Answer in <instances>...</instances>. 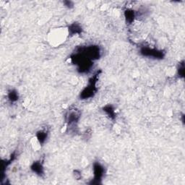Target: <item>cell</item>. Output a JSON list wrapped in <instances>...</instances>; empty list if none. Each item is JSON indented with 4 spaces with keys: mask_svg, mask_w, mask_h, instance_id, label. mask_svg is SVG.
I'll return each instance as SVG.
<instances>
[{
    "mask_svg": "<svg viewBox=\"0 0 185 185\" xmlns=\"http://www.w3.org/2000/svg\"><path fill=\"white\" fill-rule=\"evenodd\" d=\"M140 52L143 56L155 59H162L164 56L162 51H158L155 49L150 48V47H143Z\"/></svg>",
    "mask_w": 185,
    "mask_h": 185,
    "instance_id": "1",
    "label": "cell"
},
{
    "mask_svg": "<svg viewBox=\"0 0 185 185\" xmlns=\"http://www.w3.org/2000/svg\"><path fill=\"white\" fill-rule=\"evenodd\" d=\"M96 88V80L95 78H92L91 80H90L89 85L88 87H86L82 90V92L80 93V96L82 98V99H87V98L92 97L93 96L94 92H95Z\"/></svg>",
    "mask_w": 185,
    "mask_h": 185,
    "instance_id": "2",
    "label": "cell"
},
{
    "mask_svg": "<svg viewBox=\"0 0 185 185\" xmlns=\"http://www.w3.org/2000/svg\"><path fill=\"white\" fill-rule=\"evenodd\" d=\"M104 169L103 167L99 163H95L93 165V174L96 180H101L103 175Z\"/></svg>",
    "mask_w": 185,
    "mask_h": 185,
    "instance_id": "3",
    "label": "cell"
},
{
    "mask_svg": "<svg viewBox=\"0 0 185 185\" xmlns=\"http://www.w3.org/2000/svg\"><path fill=\"white\" fill-rule=\"evenodd\" d=\"M125 16L127 22L129 23H132L134 21V19L135 17V11L131 9H126L125 12Z\"/></svg>",
    "mask_w": 185,
    "mask_h": 185,
    "instance_id": "4",
    "label": "cell"
},
{
    "mask_svg": "<svg viewBox=\"0 0 185 185\" xmlns=\"http://www.w3.org/2000/svg\"><path fill=\"white\" fill-rule=\"evenodd\" d=\"M31 169H32L33 172L36 173L37 174L41 175L43 174L44 168H43L42 164L39 161H36V162L33 163V164L31 166Z\"/></svg>",
    "mask_w": 185,
    "mask_h": 185,
    "instance_id": "5",
    "label": "cell"
},
{
    "mask_svg": "<svg viewBox=\"0 0 185 185\" xmlns=\"http://www.w3.org/2000/svg\"><path fill=\"white\" fill-rule=\"evenodd\" d=\"M47 132L46 131H39L38 133H37V140H38V142L40 143H44L46 139L47 138Z\"/></svg>",
    "mask_w": 185,
    "mask_h": 185,
    "instance_id": "6",
    "label": "cell"
},
{
    "mask_svg": "<svg viewBox=\"0 0 185 185\" xmlns=\"http://www.w3.org/2000/svg\"><path fill=\"white\" fill-rule=\"evenodd\" d=\"M8 99L11 102H15L18 100V94L15 90H11L8 93Z\"/></svg>",
    "mask_w": 185,
    "mask_h": 185,
    "instance_id": "7",
    "label": "cell"
},
{
    "mask_svg": "<svg viewBox=\"0 0 185 185\" xmlns=\"http://www.w3.org/2000/svg\"><path fill=\"white\" fill-rule=\"evenodd\" d=\"M103 111H106V114H107L109 115V117H111V118L114 117V115H115L114 109L113 108H112L111 106H106L105 109H104Z\"/></svg>",
    "mask_w": 185,
    "mask_h": 185,
    "instance_id": "8",
    "label": "cell"
},
{
    "mask_svg": "<svg viewBox=\"0 0 185 185\" xmlns=\"http://www.w3.org/2000/svg\"><path fill=\"white\" fill-rule=\"evenodd\" d=\"M64 5L67 6V7H69V8H70V7H73L74 6L73 2H70V1H64Z\"/></svg>",
    "mask_w": 185,
    "mask_h": 185,
    "instance_id": "9",
    "label": "cell"
}]
</instances>
